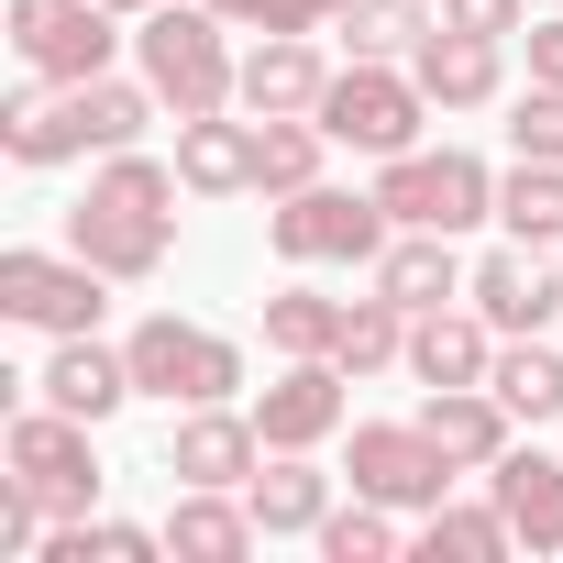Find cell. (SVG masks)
Wrapping results in <instances>:
<instances>
[{"label": "cell", "mask_w": 563, "mask_h": 563, "mask_svg": "<svg viewBox=\"0 0 563 563\" xmlns=\"http://www.w3.org/2000/svg\"><path fill=\"white\" fill-rule=\"evenodd\" d=\"M243 497H254V530L265 541H321V519H332V475L310 453H265Z\"/></svg>", "instance_id": "22"}, {"label": "cell", "mask_w": 563, "mask_h": 563, "mask_svg": "<svg viewBox=\"0 0 563 563\" xmlns=\"http://www.w3.org/2000/svg\"><path fill=\"white\" fill-rule=\"evenodd\" d=\"M122 12L111 0H12V56H23V78H45V89H78V78H111V34Z\"/></svg>", "instance_id": "10"}, {"label": "cell", "mask_w": 563, "mask_h": 563, "mask_svg": "<svg viewBox=\"0 0 563 563\" xmlns=\"http://www.w3.org/2000/svg\"><path fill=\"white\" fill-rule=\"evenodd\" d=\"M111 12H122V23H144V12H155V0H111Z\"/></svg>", "instance_id": "37"}, {"label": "cell", "mask_w": 563, "mask_h": 563, "mask_svg": "<svg viewBox=\"0 0 563 563\" xmlns=\"http://www.w3.org/2000/svg\"><path fill=\"white\" fill-rule=\"evenodd\" d=\"M486 497L508 508V530H519L530 552H563V464H552L541 442H508V453L486 464Z\"/></svg>", "instance_id": "20"}, {"label": "cell", "mask_w": 563, "mask_h": 563, "mask_svg": "<svg viewBox=\"0 0 563 563\" xmlns=\"http://www.w3.org/2000/svg\"><path fill=\"white\" fill-rule=\"evenodd\" d=\"M265 530H254V497L243 486H177V508H166V552L177 563H243Z\"/></svg>", "instance_id": "19"}, {"label": "cell", "mask_w": 563, "mask_h": 563, "mask_svg": "<svg viewBox=\"0 0 563 563\" xmlns=\"http://www.w3.org/2000/svg\"><path fill=\"white\" fill-rule=\"evenodd\" d=\"M431 23H442L431 0H354V12H343V45H354V56H387V67H409Z\"/></svg>", "instance_id": "30"}, {"label": "cell", "mask_w": 563, "mask_h": 563, "mask_svg": "<svg viewBox=\"0 0 563 563\" xmlns=\"http://www.w3.org/2000/svg\"><path fill=\"white\" fill-rule=\"evenodd\" d=\"M464 299H475L497 332H541V321L563 310V276L541 265V243H497V254L464 276Z\"/></svg>", "instance_id": "16"}, {"label": "cell", "mask_w": 563, "mask_h": 563, "mask_svg": "<svg viewBox=\"0 0 563 563\" xmlns=\"http://www.w3.org/2000/svg\"><path fill=\"white\" fill-rule=\"evenodd\" d=\"M321 155H332V133H321L310 111H276V122H254V188H265V199L321 188Z\"/></svg>", "instance_id": "27"}, {"label": "cell", "mask_w": 563, "mask_h": 563, "mask_svg": "<svg viewBox=\"0 0 563 563\" xmlns=\"http://www.w3.org/2000/svg\"><path fill=\"white\" fill-rule=\"evenodd\" d=\"M409 78L431 89V111H486V100L508 89V45H497V34H453V23H431L420 56H409Z\"/></svg>", "instance_id": "15"}, {"label": "cell", "mask_w": 563, "mask_h": 563, "mask_svg": "<svg viewBox=\"0 0 563 563\" xmlns=\"http://www.w3.org/2000/svg\"><path fill=\"white\" fill-rule=\"evenodd\" d=\"M111 288H122V276H100L78 243L67 254H34V243L0 254V321H23V332H100Z\"/></svg>", "instance_id": "9"}, {"label": "cell", "mask_w": 563, "mask_h": 563, "mask_svg": "<svg viewBox=\"0 0 563 563\" xmlns=\"http://www.w3.org/2000/svg\"><path fill=\"white\" fill-rule=\"evenodd\" d=\"M464 276H475V265L453 254V232H398V243L376 254V288H387L409 321H420V310H453V299H464Z\"/></svg>", "instance_id": "23"}, {"label": "cell", "mask_w": 563, "mask_h": 563, "mask_svg": "<svg viewBox=\"0 0 563 563\" xmlns=\"http://www.w3.org/2000/svg\"><path fill=\"white\" fill-rule=\"evenodd\" d=\"M376 199H387V221L398 232H475V221H497V177L464 155V144H409V155H387L376 166Z\"/></svg>", "instance_id": "6"}, {"label": "cell", "mask_w": 563, "mask_h": 563, "mask_svg": "<svg viewBox=\"0 0 563 563\" xmlns=\"http://www.w3.org/2000/svg\"><path fill=\"white\" fill-rule=\"evenodd\" d=\"M265 243L288 254V265H376L387 243H398V221H387V199L365 188H288L265 210Z\"/></svg>", "instance_id": "7"}, {"label": "cell", "mask_w": 563, "mask_h": 563, "mask_svg": "<svg viewBox=\"0 0 563 563\" xmlns=\"http://www.w3.org/2000/svg\"><path fill=\"white\" fill-rule=\"evenodd\" d=\"M332 144H354V155H409L420 144V122H431V89L409 78V67H387V56H354V67H332V89H321V111H310Z\"/></svg>", "instance_id": "5"}, {"label": "cell", "mask_w": 563, "mask_h": 563, "mask_svg": "<svg viewBox=\"0 0 563 563\" xmlns=\"http://www.w3.org/2000/svg\"><path fill=\"white\" fill-rule=\"evenodd\" d=\"M464 464L420 431V420H354V497H376V508H398V519H420V508H442V486H453Z\"/></svg>", "instance_id": "11"}, {"label": "cell", "mask_w": 563, "mask_h": 563, "mask_svg": "<svg viewBox=\"0 0 563 563\" xmlns=\"http://www.w3.org/2000/svg\"><path fill=\"white\" fill-rule=\"evenodd\" d=\"M34 398H45V409H67V420H111V409L133 398V354H122V343H100V332H56V354H45Z\"/></svg>", "instance_id": "14"}, {"label": "cell", "mask_w": 563, "mask_h": 563, "mask_svg": "<svg viewBox=\"0 0 563 563\" xmlns=\"http://www.w3.org/2000/svg\"><path fill=\"white\" fill-rule=\"evenodd\" d=\"M332 365H343V376H387V365H409V310H398L387 288L343 299V343H332Z\"/></svg>", "instance_id": "28"}, {"label": "cell", "mask_w": 563, "mask_h": 563, "mask_svg": "<svg viewBox=\"0 0 563 563\" xmlns=\"http://www.w3.org/2000/svg\"><path fill=\"white\" fill-rule=\"evenodd\" d=\"M387 552H409V530H398V508H376V497H354V508H332V519H321V563H387Z\"/></svg>", "instance_id": "32"}, {"label": "cell", "mask_w": 563, "mask_h": 563, "mask_svg": "<svg viewBox=\"0 0 563 563\" xmlns=\"http://www.w3.org/2000/svg\"><path fill=\"white\" fill-rule=\"evenodd\" d=\"M508 144H519V155H541V166H563V89H541V78H530V89L508 100Z\"/></svg>", "instance_id": "33"}, {"label": "cell", "mask_w": 563, "mask_h": 563, "mask_svg": "<svg viewBox=\"0 0 563 563\" xmlns=\"http://www.w3.org/2000/svg\"><path fill=\"white\" fill-rule=\"evenodd\" d=\"M265 343H276V354H332V343H343V299L276 288V299H265Z\"/></svg>", "instance_id": "31"}, {"label": "cell", "mask_w": 563, "mask_h": 563, "mask_svg": "<svg viewBox=\"0 0 563 563\" xmlns=\"http://www.w3.org/2000/svg\"><path fill=\"white\" fill-rule=\"evenodd\" d=\"M177 166H155L144 144H122V155H100V177L78 188V210H67V243L100 265V276H155L166 254H177Z\"/></svg>", "instance_id": "1"}, {"label": "cell", "mask_w": 563, "mask_h": 563, "mask_svg": "<svg viewBox=\"0 0 563 563\" xmlns=\"http://www.w3.org/2000/svg\"><path fill=\"white\" fill-rule=\"evenodd\" d=\"M100 420H67V409H12V431H0V464H12L34 497H45V519H89L100 508V442H89Z\"/></svg>", "instance_id": "8"}, {"label": "cell", "mask_w": 563, "mask_h": 563, "mask_svg": "<svg viewBox=\"0 0 563 563\" xmlns=\"http://www.w3.org/2000/svg\"><path fill=\"white\" fill-rule=\"evenodd\" d=\"M420 431H431L464 475H486V464L519 442V420H508V398H497V387H431V398H420Z\"/></svg>", "instance_id": "21"}, {"label": "cell", "mask_w": 563, "mask_h": 563, "mask_svg": "<svg viewBox=\"0 0 563 563\" xmlns=\"http://www.w3.org/2000/svg\"><path fill=\"white\" fill-rule=\"evenodd\" d=\"M354 376L332 365V354H288V376H276L265 398H254V431H265V453H321L332 431H343V398Z\"/></svg>", "instance_id": "12"}, {"label": "cell", "mask_w": 563, "mask_h": 563, "mask_svg": "<svg viewBox=\"0 0 563 563\" xmlns=\"http://www.w3.org/2000/svg\"><path fill=\"white\" fill-rule=\"evenodd\" d=\"M321 89H332V56H321L310 34H254V45H243V111H254V122L321 111Z\"/></svg>", "instance_id": "17"}, {"label": "cell", "mask_w": 563, "mask_h": 563, "mask_svg": "<svg viewBox=\"0 0 563 563\" xmlns=\"http://www.w3.org/2000/svg\"><path fill=\"white\" fill-rule=\"evenodd\" d=\"M530 78H541V89H563V12H552V23H530Z\"/></svg>", "instance_id": "36"}, {"label": "cell", "mask_w": 563, "mask_h": 563, "mask_svg": "<svg viewBox=\"0 0 563 563\" xmlns=\"http://www.w3.org/2000/svg\"><path fill=\"white\" fill-rule=\"evenodd\" d=\"M497 221H508V243H563V166L519 155L497 177Z\"/></svg>", "instance_id": "29"}, {"label": "cell", "mask_w": 563, "mask_h": 563, "mask_svg": "<svg viewBox=\"0 0 563 563\" xmlns=\"http://www.w3.org/2000/svg\"><path fill=\"white\" fill-rule=\"evenodd\" d=\"M254 464H265V431L221 398V409H177V431H166V475L177 486H254Z\"/></svg>", "instance_id": "13"}, {"label": "cell", "mask_w": 563, "mask_h": 563, "mask_svg": "<svg viewBox=\"0 0 563 563\" xmlns=\"http://www.w3.org/2000/svg\"><path fill=\"white\" fill-rule=\"evenodd\" d=\"M166 100L144 89V78H78V89H45V78H23L12 100H0V155L12 166H67V155H122V144H144V122H155Z\"/></svg>", "instance_id": "2"}, {"label": "cell", "mask_w": 563, "mask_h": 563, "mask_svg": "<svg viewBox=\"0 0 563 563\" xmlns=\"http://www.w3.org/2000/svg\"><path fill=\"white\" fill-rule=\"evenodd\" d=\"M409 552L420 563H497V552H519V530H508V508L486 497V508H420V530H409Z\"/></svg>", "instance_id": "25"}, {"label": "cell", "mask_w": 563, "mask_h": 563, "mask_svg": "<svg viewBox=\"0 0 563 563\" xmlns=\"http://www.w3.org/2000/svg\"><path fill=\"white\" fill-rule=\"evenodd\" d=\"M431 12H442L453 34H497V45L519 34V0H431Z\"/></svg>", "instance_id": "35"}, {"label": "cell", "mask_w": 563, "mask_h": 563, "mask_svg": "<svg viewBox=\"0 0 563 563\" xmlns=\"http://www.w3.org/2000/svg\"><path fill=\"white\" fill-rule=\"evenodd\" d=\"M177 177H188V199H243L254 188V122H232V111L177 122Z\"/></svg>", "instance_id": "24"}, {"label": "cell", "mask_w": 563, "mask_h": 563, "mask_svg": "<svg viewBox=\"0 0 563 563\" xmlns=\"http://www.w3.org/2000/svg\"><path fill=\"white\" fill-rule=\"evenodd\" d=\"M486 387H497V398H508V420H530V431H541V420H563V354H552L541 332H508V343H497V365H486Z\"/></svg>", "instance_id": "26"}, {"label": "cell", "mask_w": 563, "mask_h": 563, "mask_svg": "<svg viewBox=\"0 0 563 563\" xmlns=\"http://www.w3.org/2000/svg\"><path fill=\"white\" fill-rule=\"evenodd\" d=\"M122 354H133V398H166V409H221L243 387V343L210 332V321H177V310L133 321Z\"/></svg>", "instance_id": "4"}, {"label": "cell", "mask_w": 563, "mask_h": 563, "mask_svg": "<svg viewBox=\"0 0 563 563\" xmlns=\"http://www.w3.org/2000/svg\"><path fill=\"white\" fill-rule=\"evenodd\" d=\"M497 321L486 310H420L409 321V376L420 387H486V365H497Z\"/></svg>", "instance_id": "18"}, {"label": "cell", "mask_w": 563, "mask_h": 563, "mask_svg": "<svg viewBox=\"0 0 563 563\" xmlns=\"http://www.w3.org/2000/svg\"><path fill=\"white\" fill-rule=\"evenodd\" d=\"M221 34H232V23L210 12V0H155V12L133 23V78H144L177 122L232 111V100H243V56H232Z\"/></svg>", "instance_id": "3"}, {"label": "cell", "mask_w": 563, "mask_h": 563, "mask_svg": "<svg viewBox=\"0 0 563 563\" xmlns=\"http://www.w3.org/2000/svg\"><path fill=\"white\" fill-rule=\"evenodd\" d=\"M343 12H354V0H321V23H343Z\"/></svg>", "instance_id": "38"}, {"label": "cell", "mask_w": 563, "mask_h": 563, "mask_svg": "<svg viewBox=\"0 0 563 563\" xmlns=\"http://www.w3.org/2000/svg\"><path fill=\"white\" fill-rule=\"evenodd\" d=\"M232 34H321V0H210Z\"/></svg>", "instance_id": "34"}]
</instances>
